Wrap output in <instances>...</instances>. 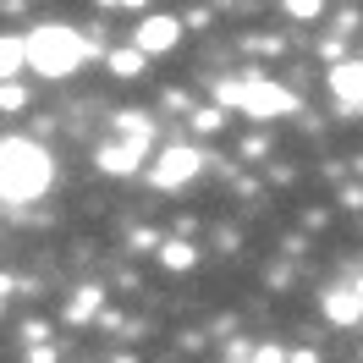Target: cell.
<instances>
[{"instance_id": "obj_1", "label": "cell", "mask_w": 363, "mask_h": 363, "mask_svg": "<svg viewBox=\"0 0 363 363\" xmlns=\"http://www.w3.org/2000/svg\"><path fill=\"white\" fill-rule=\"evenodd\" d=\"M50 182H55V165L33 138H0V204H33L50 193Z\"/></svg>"}, {"instance_id": "obj_2", "label": "cell", "mask_w": 363, "mask_h": 363, "mask_svg": "<svg viewBox=\"0 0 363 363\" xmlns=\"http://www.w3.org/2000/svg\"><path fill=\"white\" fill-rule=\"evenodd\" d=\"M23 50H28V67L39 72V77H72V72L89 61V39H83L77 28H67V23L33 28L23 39Z\"/></svg>"}, {"instance_id": "obj_3", "label": "cell", "mask_w": 363, "mask_h": 363, "mask_svg": "<svg viewBox=\"0 0 363 363\" xmlns=\"http://www.w3.org/2000/svg\"><path fill=\"white\" fill-rule=\"evenodd\" d=\"M215 99L220 105H237L242 116H253V121H270V116H286V111H297V94L292 89H281L275 77H242V83H220L215 89Z\"/></svg>"}, {"instance_id": "obj_4", "label": "cell", "mask_w": 363, "mask_h": 363, "mask_svg": "<svg viewBox=\"0 0 363 363\" xmlns=\"http://www.w3.org/2000/svg\"><path fill=\"white\" fill-rule=\"evenodd\" d=\"M199 171H204V155H199L193 143H177V149L160 155V165H149V187L171 193V187H182V182H193Z\"/></svg>"}, {"instance_id": "obj_5", "label": "cell", "mask_w": 363, "mask_h": 363, "mask_svg": "<svg viewBox=\"0 0 363 363\" xmlns=\"http://www.w3.org/2000/svg\"><path fill=\"white\" fill-rule=\"evenodd\" d=\"M177 39H182V23H177V17H143V23H138V33H133V50L149 61V55L177 50Z\"/></svg>"}, {"instance_id": "obj_6", "label": "cell", "mask_w": 363, "mask_h": 363, "mask_svg": "<svg viewBox=\"0 0 363 363\" xmlns=\"http://www.w3.org/2000/svg\"><path fill=\"white\" fill-rule=\"evenodd\" d=\"M325 83H330L341 111H363V61H336Z\"/></svg>"}, {"instance_id": "obj_7", "label": "cell", "mask_w": 363, "mask_h": 363, "mask_svg": "<svg viewBox=\"0 0 363 363\" xmlns=\"http://www.w3.org/2000/svg\"><path fill=\"white\" fill-rule=\"evenodd\" d=\"M319 308H325L330 325H358L363 319V297L352 292V286H330V292L319 297Z\"/></svg>"}, {"instance_id": "obj_8", "label": "cell", "mask_w": 363, "mask_h": 363, "mask_svg": "<svg viewBox=\"0 0 363 363\" xmlns=\"http://www.w3.org/2000/svg\"><path fill=\"white\" fill-rule=\"evenodd\" d=\"M143 138H127V143H111V149H99V171H111V177H133L138 160H143Z\"/></svg>"}, {"instance_id": "obj_9", "label": "cell", "mask_w": 363, "mask_h": 363, "mask_svg": "<svg viewBox=\"0 0 363 363\" xmlns=\"http://www.w3.org/2000/svg\"><path fill=\"white\" fill-rule=\"evenodd\" d=\"M28 67V50H23V39L17 33H0V89L17 77V72Z\"/></svg>"}, {"instance_id": "obj_10", "label": "cell", "mask_w": 363, "mask_h": 363, "mask_svg": "<svg viewBox=\"0 0 363 363\" xmlns=\"http://www.w3.org/2000/svg\"><path fill=\"white\" fill-rule=\"evenodd\" d=\"M94 308H99V286H83V292L72 297V308H67V319H72V325H83V319L94 314Z\"/></svg>"}, {"instance_id": "obj_11", "label": "cell", "mask_w": 363, "mask_h": 363, "mask_svg": "<svg viewBox=\"0 0 363 363\" xmlns=\"http://www.w3.org/2000/svg\"><path fill=\"white\" fill-rule=\"evenodd\" d=\"M160 259H165V270H187L199 253L187 248V242H165V248H160Z\"/></svg>"}, {"instance_id": "obj_12", "label": "cell", "mask_w": 363, "mask_h": 363, "mask_svg": "<svg viewBox=\"0 0 363 363\" xmlns=\"http://www.w3.org/2000/svg\"><path fill=\"white\" fill-rule=\"evenodd\" d=\"M193 127H199V133H220V127H226V116L215 111V105H204V111H193Z\"/></svg>"}, {"instance_id": "obj_13", "label": "cell", "mask_w": 363, "mask_h": 363, "mask_svg": "<svg viewBox=\"0 0 363 363\" xmlns=\"http://www.w3.org/2000/svg\"><path fill=\"white\" fill-rule=\"evenodd\" d=\"M111 72L133 77V72H143V55H138V50H121V55H111Z\"/></svg>"}, {"instance_id": "obj_14", "label": "cell", "mask_w": 363, "mask_h": 363, "mask_svg": "<svg viewBox=\"0 0 363 363\" xmlns=\"http://www.w3.org/2000/svg\"><path fill=\"white\" fill-rule=\"evenodd\" d=\"M23 99L28 94L17 89V83H6V89H0V111H23Z\"/></svg>"}, {"instance_id": "obj_15", "label": "cell", "mask_w": 363, "mask_h": 363, "mask_svg": "<svg viewBox=\"0 0 363 363\" xmlns=\"http://www.w3.org/2000/svg\"><path fill=\"white\" fill-rule=\"evenodd\" d=\"M286 17H303V23H308V17H319V6H314V0H292Z\"/></svg>"}, {"instance_id": "obj_16", "label": "cell", "mask_w": 363, "mask_h": 363, "mask_svg": "<svg viewBox=\"0 0 363 363\" xmlns=\"http://www.w3.org/2000/svg\"><path fill=\"white\" fill-rule=\"evenodd\" d=\"M253 363H286V352L281 347H253Z\"/></svg>"}, {"instance_id": "obj_17", "label": "cell", "mask_w": 363, "mask_h": 363, "mask_svg": "<svg viewBox=\"0 0 363 363\" xmlns=\"http://www.w3.org/2000/svg\"><path fill=\"white\" fill-rule=\"evenodd\" d=\"M352 292H358V297H363V281H358V286H352Z\"/></svg>"}]
</instances>
